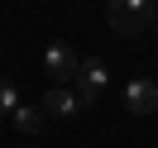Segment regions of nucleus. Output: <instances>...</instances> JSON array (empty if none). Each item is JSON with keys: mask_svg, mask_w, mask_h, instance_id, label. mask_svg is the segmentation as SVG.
<instances>
[{"mask_svg": "<svg viewBox=\"0 0 158 148\" xmlns=\"http://www.w3.org/2000/svg\"><path fill=\"white\" fill-rule=\"evenodd\" d=\"M106 19H110L115 34H129V38H134V34H144L148 19H153V0H110Z\"/></svg>", "mask_w": 158, "mask_h": 148, "instance_id": "1", "label": "nucleus"}, {"mask_svg": "<svg viewBox=\"0 0 158 148\" xmlns=\"http://www.w3.org/2000/svg\"><path fill=\"white\" fill-rule=\"evenodd\" d=\"M77 96L86 100V105H96L101 100V91H106V62L101 58H81V67H77Z\"/></svg>", "mask_w": 158, "mask_h": 148, "instance_id": "2", "label": "nucleus"}, {"mask_svg": "<svg viewBox=\"0 0 158 148\" xmlns=\"http://www.w3.org/2000/svg\"><path fill=\"white\" fill-rule=\"evenodd\" d=\"M43 67H48L53 86H62V81H72V77H77L81 58H77V53L67 48V43H48V53H43Z\"/></svg>", "mask_w": 158, "mask_h": 148, "instance_id": "3", "label": "nucleus"}, {"mask_svg": "<svg viewBox=\"0 0 158 148\" xmlns=\"http://www.w3.org/2000/svg\"><path fill=\"white\" fill-rule=\"evenodd\" d=\"M39 105H43V115H48V119H72V115H81V110H86V100L72 96V91H62V86H48Z\"/></svg>", "mask_w": 158, "mask_h": 148, "instance_id": "4", "label": "nucleus"}, {"mask_svg": "<svg viewBox=\"0 0 158 148\" xmlns=\"http://www.w3.org/2000/svg\"><path fill=\"white\" fill-rule=\"evenodd\" d=\"M125 110H129V115H153V110H158V81L134 77L125 86Z\"/></svg>", "mask_w": 158, "mask_h": 148, "instance_id": "5", "label": "nucleus"}, {"mask_svg": "<svg viewBox=\"0 0 158 148\" xmlns=\"http://www.w3.org/2000/svg\"><path fill=\"white\" fill-rule=\"evenodd\" d=\"M10 119H15V129H19V134H39V129L48 124V115H43V105H39V110H34V105H19V110H15Z\"/></svg>", "mask_w": 158, "mask_h": 148, "instance_id": "6", "label": "nucleus"}, {"mask_svg": "<svg viewBox=\"0 0 158 148\" xmlns=\"http://www.w3.org/2000/svg\"><path fill=\"white\" fill-rule=\"evenodd\" d=\"M15 110H19V91L0 77V115H15Z\"/></svg>", "mask_w": 158, "mask_h": 148, "instance_id": "7", "label": "nucleus"}, {"mask_svg": "<svg viewBox=\"0 0 158 148\" xmlns=\"http://www.w3.org/2000/svg\"><path fill=\"white\" fill-rule=\"evenodd\" d=\"M153 14H158V0H153Z\"/></svg>", "mask_w": 158, "mask_h": 148, "instance_id": "8", "label": "nucleus"}]
</instances>
